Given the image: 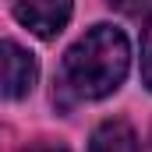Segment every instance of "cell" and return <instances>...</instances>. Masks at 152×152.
<instances>
[{"mask_svg":"<svg viewBox=\"0 0 152 152\" xmlns=\"http://www.w3.org/2000/svg\"><path fill=\"white\" fill-rule=\"evenodd\" d=\"M127 64V36L113 25H92L64 57V81L78 99H103L120 88Z\"/></svg>","mask_w":152,"mask_h":152,"instance_id":"cell-1","label":"cell"},{"mask_svg":"<svg viewBox=\"0 0 152 152\" xmlns=\"http://www.w3.org/2000/svg\"><path fill=\"white\" fill-rule=\"evenodd\" d=\"M39 78V60L18 42H0V99H25Z\"/></svg>","mask_w":152,"mask_h":152,"instance_id":"cell-2","label":"cell"},{"mask_svg":"<svg viewBox=\"0 0 152 152\" xmlns=\"http://www.w3.org/2000/svg\"><path fill=\"white\" fill-rule=\"evenodd\" d=\"M71 11L75 0H14V18L39 39H53L71 21Z\"/></svg>","mask_w":152,"mask_h":152,"instance_id":"cell-3","label":"cell"},{"mask_svg":"<svg viewBox=\"0 0 152 152\" xmlns=\"http://www.w3.org/2000/svg\"><path fill=\"white\" fill-rule=\"evenodd\" d=\"M92 152H138V138L127 120H103L92 131Z\"/></svg>","mask_w":152,"mask_h":152,"instance_id":"cell-4","label":"cell"},{"mask_svg":"<svg viewBox=\"0 0 152 152\" xmlns=\"http://www.w3.org/2000/svg\"><path fill=\"white\" fill-rule=\"evenodd\" d=\"M142 81L152 88V21L145 25V36H142Z\"/></svg>","mask_w":152,"mask_h":152,"instance_id":"cell-5","label":"cell"},{"mask_svg":"<svg viewBox=\"0 0 152 152\" xmlns=\"http://www.w3.org/2000/svg\"><path fill=\"white\" fill-rule=\"evenodd\" d=\"M25 152H67L64 145H50V142H36V145H28Z\"/></svg>","mask_w":152,"mask_h":152,"instance_id":"cell-6","label":"cell"}]
</instances>
